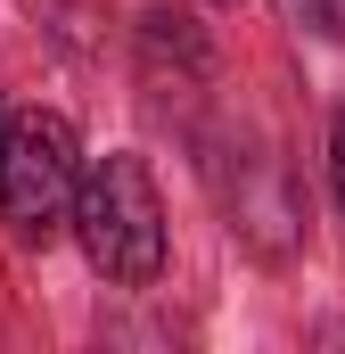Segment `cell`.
I'll return each mask as SVG.
<instances>
[{"instance_id": "6da1fadb", "label": "cell", "mask_w": 345, "mask_h": 354, "mask_svg": "<svg viewBox=\"0 0 345 354\" xmlns=\"http://www.w3.org/2000/svg\"><path fill=\"white\" fill-rule=\"evenodd\" d=\"M75 239H83L90 272L115 280V288H148L165 272V198H157V181L132 149L90 157L83 198H75Z\"/></svg>"}, {"instance_id": "7a4b0ae2", "label": "cell", "mask_w": 345, "mask_h": 354, "mask_svg": "<svg viewBox=\"0 0 345 354\" xmlns=\"http://www.w3.org/2000/svg\"><path fill=\"white\" fill-rule=\"evenodd\" d=\"M83 149L66 115H17L8 157H0V223L25 248H50L58 231H75V198H83Z\"/></svg>"}, {"instance_id": "3957f363", "label": "cell", "mask_w": 345, "mask_h": 354, "mask_svg": "<svg viewBox=\"0 0 345 354\" xmlns=\"http://www.w3.org/2000/svg\"><path fill=\"white\" fill-rule=\"evenodd\" d=\"M296 8H304V0H296ZM313 25H321V33H345V0H313Z\"/></svg>"}, {"instance_id": "277c9868", "label": "cell", "mask_w": 345, "mask_h": 354, "mask_svg": "<svg viewBox=\"0 0 345 354\" xmlns=\"http://www.w3.org/2000/svg\"><path fill=\"white\" fill-rule=\"evenodd\" d=\"M329 174H337V198H345V115H337V140H329Z\"/></svg>"}, {"instance_id": "5b68a950", "label": "cell", "mask_w": 345, "mask_h": 354, "mask_svg": "<svg viewBox=\"0 0 345 354\" xmlns=\"http://www.w3.org/2000/svg\"><path fill=\"white\" fill-rule=\"evenodd\" d=\"M8 132H17V115H8V107H0V157H8Z\"/></svg>"}]
</instances>
